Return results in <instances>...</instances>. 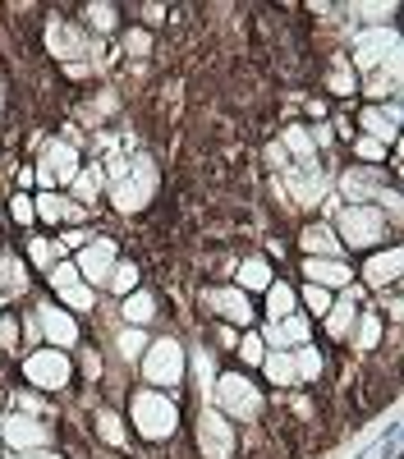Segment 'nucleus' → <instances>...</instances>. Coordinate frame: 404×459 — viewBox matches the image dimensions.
Segmentation results:
<instances>
[{
  "instance_id": "nucleus-30",
  "label": "nucleus",
  "mask_w": 404,
  "mask_h": 459,
  "mask_svg": "<svg viewBox=\"0 0 404 459\" xmlns=\"http://www.w3.org/2000/svg\"><path fill=\"white\" fill-rule=\"evenodd\" d=\"M97 437H101L106 446H124V441H129V431H124L120 414H111V409H101V414H97Z\"/></svg>"
},
{
  "instance_id": "nucleus-43",
  "label": "nucleus",
  "mask_w": 404,
  "mask_h": 459,
  "mask_svg": "<svg viewBox=\"0 0 404 459\" xmlns=\"http://www.w3.org/2000/svg\"><path fill=\"white\" fill-rule=\"evenodd\" d=\"M10 211H14V221H19V226H33V221H37V211H33V198H23V194H14Z\"/></svg>"
},
{
  "instance_id": "nucleus-31",
  "label": "nucleus",
  "mask_w": 404,
  "mask_h": 459,
  "mask_svg": "<svg viewBox=\"0 0 404 459\" xmlns=\"http://www.w3.org/2000/svg\"><path fill=\"white\" fill-rule=\"evenodd\" d=\"M294 372H299V382H317V376H321V354L313 344L294 349Z\"/></svg>"
},
{
  "instance_id": "nucleus-25",
  "label": "nucleus",
  "mask_w": 404,
  "mask_h": 459,
  "mask_svg": "<svg viewBox=\"0 0 404 459\" xmlns=\"http://www.w3.org/2000/svg\"><path fill=\"white\" fill-rule=\"evenodd\" d=\"M289 188H294V202H313L327 194V179L317 175V166H308L304 175H289Z\"/></svg>"
},
{
  "instance_id": "nucleus-10",
  "label": "nucleus",
  "mask_w": 404,
  "mask_h": 459,
  "mask_svg": "<svg viewBox=\"0 0 404 459\" xmlns=\"http://www.w3.org/2000/svg\"><path fill=\"white\" fill-rule=\"evenodd\" d=\"M0 437H5V446L10 450H46L51 446V427L42 423V418H28V414H14V418H5L0 423Z\"/></svg>"
},
{
  "instance_id": "nucleus-1",
  "label": "nucleus",
  "mask_w": 404,
  "mask_h": 459,
  "mask_svg": "<svg viewBox=\"0 0 404 459\" xmlns=\"http://www.w3.org/2000/svg\"><path fill=\"white\" fill-rule=\"evenodd\" d=\"M331 230L340 239V249H372V244H382V239H386V216H382V207H372V202H349L336 216Z\"/></svg>"
},
{
  "instance_id": "nucleus-11",
  "label": "nucleus",
  "mask_w": 404,
  "mask_h": 459,
  "mask_svg": "<svg viewBox=\"0 0 404 459\" xmlns=\"http://www.w3.org/2000/svg\"><path fill=\"white\" fill-rule=\"evenodd\" d=\"M354 60H359L363 69H376L382 60H400V33H395V28L359 33V42H354Z\"/></svg>"
},
{
  "instance_id": "nucleus-6",
  "label": "nucleus",
  "mask_w": 404,
  "mask_h": 459,
  "mask_svg": "<svg viewBox=\"0 0 404 459\" xmlns=\"http://www.w3.org/2000/svg\"><path fill=\"white\" fill-rule=\"evenodd\" d=\"M143 376L152 386H179L184 382V349H179V340H156V344H147L143 349Z\"/></svg>"
},
{
  "instance_id": "nucleus-22",
  "label": "nucleus",
  "mask_w": 404,
  "mask_h": 459,
  "mask_svg": "<svg viewBox=\"0 0 404 459\" xmlns=\"http://www.w3.org/2000/svg\"><path fill=\"white\" fill-rule=\"evenodd\" d=\"M46 42H51V51H56V56H88V42H83V33H74L69 23H51L46 28Z\"/></svg>"
},
{
  "instance_id": "nucleus-8",
  "label": "nucleus",
  "mask_w": 404,
  "mask_h": 459,
  "mask_svg": "<svg viewBox=\"0 0 404 459\" xmlns=\"http://www.w3.org/2000/svg\"><path fill=\"white\" fill-rule=\"evenodd\" d=\"M115 262H120V253H115V239H88L83 249H78V276H83L88 285H106L111 281V272H115Z\"/></svg>"
},
{
  "instance_id": "nucleus-19",
  "label": "nucleus",
  "mask_w": 404,
  "mask_h": 459,
  "mask_svg": "<svg viewBox=\"0 0 404 459\" xmlns=\"http://www.w3.org/2000/svg\"><path fill=\"white\" fill-rule=\"evenodd\" d=\"M354 321H359V304H354V294H345L340 304L327 308V336L331 340H349L354 336Z\"/></svg>"
},
{
  "instance_id": "nucleus-4",
  "label": "nucleus",
  "mask_w": 404,
  "mask_h": 459,
  "mask_svg": "<svg viewBox=\"0 0 404 459\" xmlns=\"http://www.w3.org/2000/svg\"><path fill=\"white\" fill-rule=\"evenodd\" d=\"M23 376L37 391H60L74 382V363L65 359V349H37V354L23 359Z\"/></svg>"
},
{
  "instance_id": "nucleus-5",
  "label": "nucleus",
  "mask_w": 404,
  "mask_h": 459,
  "mask_svg": "<svg viewBox=\"0 0 404 459\" xmlns=\"http://www.w3.org/2000/svg\"><path fill=\"white\" fill-rule=\"evenodd\" d=\"M152 194H156V166L147 156H139L133 166H124V175L115 184V207L120 211H143L152 202Z\"/></svg>"
},
{
  "instance_id": "nucleus-48",
  "label": "nucleus",
  "mask_w": 404,
  "mask_h": 459,
  "mask_svg": "<svg viewBox=\"0 0 404 459\" xmlns=\"http://www.w3.org/2000/svg\"><path fill=\"white\" fill-rule=\"evenodd\" d=\"M88 239H92L88 230H69V234L60 239V244H65V249H83V244H88Z\"/></svg>"
},
{
  "instance_id": "nucleus-29",
  "label": "nucleus",
  "mask_w": 404,
  "mask_h": 459,
  "mask_svg": "<svg viewBox=\"0 0 404 459\" xmlns=\"http://www.w3.org/2000/svg\"><path fill=\"white\" fill-rule=\"evenodd\" d=\"M69 184H74V194H78V202H92V198L101 194V184H106V175H101L97 166H88V170L78 166V175H74Z\"/></svg>"
},
{
  "instance_id": "nucleus-41",
  "label": "nucleus",
  "mask_w": 404,
  "mask_h": 459,
  "mask_svg": "<svg viewBox=\"0 0 404 459\" xmlns=\"http://www.w3.org/2000/svg\"><path fill=\"white\" fill-rule=\"evenodd\" d=\"M239 354H244V363H262V359H266L262 336H244V340H239Z\"/></svg>"
},
{
  "instance_id": "nucleus-33",
  "label": "nucleus",
  "mask_w": 404,
  "mask_h": 459,
  "mask_svg": "<svg viewBox=\"0 0 404 459\" xmlns=\"http://www.w3.org/2000/svg\"><path fill=\"white\" fill-rule=\"evenodd\" d=\"M354 327H359L354 344H359V349H376V336H382V317H376V313H359Z\"/></svg>"
},
{
  "instance_id": "nucleus-44",
  "label": "nucleus",
  "mask_w": 404,
  "mask_h": 459,
  "mask_svg": "<svg viewBox=\"0 0 404 459\" xmlns=\"http://www.w3.org/2000/svg\"><path fill=\"white\" fill-rule=\"evenodd\" d=\"M354 152H359L363 161H386V147L376 143V138H359V143H354Z\"/></svg>"
},
{
  "instance_id": "nucleus-26",
  "label": "nucleus",
  "mask_w": 404,
  "mask_h": 459,
  "mask_svg": "<svg viewBox=\"0 0 404 459\" xmlns=\"http://www.w3.org/2000/svg\"><path fill=\"white\" fill-rule=\"evenodd\" d=\"M266 285H272V266H266L262 257L239 262V285L234 289H266Z\"/></svg>"
},
{
  "instance_id": "nucleus-35",
  "label": "nucleus",
  "mask_w": 404,
  "mask_h": 459,
  "mask_svg": "<svg viewBox=\"0 0 404 459\" xmlns=\"http://www.w3.org/2000/svg\"><path fill=\"white\" fill-rule=\"evenodd\" d=\"M143 349H147V336H143L139 327H129V331L120 336V359H124V363H133V359H143Z\"/></svg>"
},
{
  "instance_id": "nucleus-39",
  "label": "nucleus",
  "mask_w": 404,
  "mask_h": 459,
  "mask_svg": "<svg viewBox=\"0 0 404 459\" xmlns=\"http://www.w3.org/2000/svg\"><path fill=\"white\" fill-rule=\"evenodd\" d=\"M88 23L97 33H111L115 28V5H88Z\"/></svg>"
},
{
  "instance_id": "nucleus-14",
  "label": "nucleus",
  "mask_w": 404,
  "mask_h": 459,
  "mask_svg": "<svg viewBox=\"0 0 404 459\" xmlns=\"http://www.w3.org/2000/svg\"><path fill=\"white\" fill-rule=\"evenodd\" d=\"M313 340V321L304 313H294L285 321H272V327L262 331V344L266 349H289V344H308Z\"/></svg>"
},
{
  "instance_id": "nucleus-21",
  "label": "nucleus",
  "mask_w": 404,
  "mask_h": 459,
  "mask_svg": "<svg viewBox=\"0 0 404 459\" xmlns=\"http://www.w3.org/2000/svg\"><path fill=\"white\" fill-rule=\"evenodd\" d=\"M299 244L308 249V257H340V253H345L331 226H308V230L299 234Z\"/></svg>"
},
{
  "instance_id": "nucleus-32",
  "label": "nucleus",
  "mask_w": 404,
  "mask_h": 459,
  "mask_svg": "<svg viewBox=\"0 0 404 459\" xmlns=\"http://www.w3.org/2000/svg\"><path fill=\"white\" fill-rule=\"evenodd\" d=\"M281 147H285V156L294 152V156H304L308 166H313V152H317V143H313V133H308V129H285V143H281Z\"/></svg>"
},
{
  "instance_id": "nucleus-45",
  "label": "nucleus",
  "mask_w": 404,
  "mask_h": 459,
  "mask_svg": "<svg viewBox=\"0 0 404 459\" xmlns=\"http://www.w3.org/2000/svg\"><path fill=\"white\" fill-rule=\"evenodd\" d=\"M0 349H19V327H14V317H0Z\"/></svg>"
},
{
  "instance_id": "nucleus-28",
  "label": "nucleus",
  "mask_w": 404,
  "mask_h": 459,
  "mask_svg": "<svg viewBox=\"0 0 404 459\" xmlns=\"http://www.w3.org/2000/svg\"><path fill=\"white\" fill-rule=\"evenodd\" d=\"M0 289H5V294H23V289H28V272H23V262L19 257H0Z\"/></svg>"
},
{
  "instance_id": "nucleus-24",
  "label": "nucleus",
  "mask_w": 404,
  "mask_h": 459,
  "mask_svg": "<svg viewBox=\"0 0 404 459\" xmlns=\"http://www.w3.org/2000/svg\"><path fill=\"white\" fill-rule=\"evenodd\" d=\"M262 294H266V313H272V321H285V317H294V308H299V294H294L289 285H281V281H272Z\"/></svg>"
},
{
  "instance_id": "nucleus-46",
  "label": "nucleus",
  "mask_w": 404,
  "mask_h": 459,
  "mask_svg": "<svg viewBox=\"0 0 404 459\" xmlns=\"http://www.w3.org/2000/svg\"><path fill=\"white\" fill-rule=\"evenodd\" d=\"M147 46H152V37H147L143 28H133V33L124 37V51H133V56H147Z\"/></svg>"
},
{
  "instance_id": "nucleus-34",
  "label": "nucleus",
  "mask_w": 404,
  "mask_h": 459,
  "mask_svg": "<svg viewBox=\"0 0 404 459\" xmlns=\"http://www.w3.org/2000/svg\"><path fill=\"white\" fill-rule=\"evenodd\" d=\"M106 285H111L115 294H133V289H139V266H133V262H115V272H111V281H106Z\"/></svg>"
},
{
  "instance_id": "nucleus-12",
  "label": "nucleus",
  "mask_w": 404,
  "mask_h": 459,
  "mask_svg": "<svg viewBox=\"0 0 404 459\" xmlns=\"http://www.w3.org/2000/svg\"><path fill=\"white\" fill-rule=\"evenodd\" d=\"M202 304L217 313V317H226V321H234V327H249L253 321V304H249V294L244 289H207L202 294Z\"/></svg>"
},
{
  "instance_id": "nucleus-42",
  "label": "nucleus",
  "mask_w": 404,
  "mask_h": 459,
  "mask_svg": "<svg viewBox=\"0 0 404 459\" xmlns=\"http://www.w3.org/2000/svg\"><path fill=\"white\" fill-rule=\"evenodd\" d=\"M28 253H33V262H37V266H46V272L56 266V249H51V239H33Z\"/></svg>"
},
{
  "instance_id": "nucleus-3",
  "label": "nucleus",
  "mask_w": 404,
  "mask_h": 459,
  "mask_svg": "<svg viewBox=\"0 0 404 459\" xmlns=\"http://www.w3.org/2000/svg\"><path fill=\"white\" fill-rule=\"evenodd\" d=\"M217 404H221V414L226 418H239V423H253L262 414V391L249 382V376H239V372H226L217 376Z\"/></svg>"
},
{
  "instance_id": "nucleus-9",
  "label": "nucleus",
  "mask_w": 404,
  "mask_h": 459,
  "mask_svg": "<svg viewBox=\"0 0 404 459\" xmlns=\"http://www.w3.org/2000/svg\"><path fill=\"white\" fill-rule=\"evenodd\" d=\"M198 446H202V459H230V450H234L230 418L217 409H202L198 414Z\"/></svg>"
},
{
  "instance_id": "nucleus-36",
  "label": "nucleus",
  "mask_w": 404,
  "mask_h": 459,
  "mask_svg": "<svg viewBox=\"0 0 404 459\" xmlns=\"http://www.w3.org/2000/svg\"><path fill=\"white\" fill-rule=\"evenodd\" d=\"M46 281L56 285V289H69V285H78L83 276H78V266H74V262H56V266L46 272Z\"/></svg>"
},
{
  "instance_id": "nucleus-27",
  "label": "nucleus",
  "mask_w": 404,
  "mask_h": 459,
  "mask_svg": "<svg viewBox=\"0 0 404 459\" xmlns=\"http://www.w3.org/2000/svg\"><path fill=\"white\" fill-rule=\"evenodd\" d=\"M152 317H156V299H152V294H143V289L124 294V321L143 327V321H152Z\"/></svg>"
},
{
  "instance_id": "nucleus-37",
  "label": "nucleus",
  "mask_w": 404,
  "mask_h": 459,
  "mask_svg": "<svg viewBox=\"0 0 404 459\" xmlns=\"http://www.w3.org/2000/svg\"><path fill=\"white\" fill-rule=\"evenodd\" d=\"M304 304H308V313H313V317H327V308H331V289L308 285V289H304Z\"/></svg>"
},
{
  "instance_id": "nucleus-23",
  "label": "nucleus",
  "mask_w": 404,
  "mask_h": 459,
  "mask_svg": "<svg viewBox=\"0 0 404 459\" xmlns=\"http://www.w3.org/2000/svg\"><path fill=\"white\" fill-rule=\"evenodd\" d=\"M262 372L272 376L276 386H299V372H294V354H289V349H272V354L262 359Z\"/></svg>"
},
{
  "instance_id": "nucleus-20",
  "label": "nucleus",
  "mask_w": 404,
  "mask_h": 459,
  "mask_svg": "<svg viewBox=\"0 0 404 459\" xmlns=\"http://www.w3.org/2000/svg\"><path fill=\"white\" fill-rule=\"evenodd\" d=\"M33 211H37V221H51V226H60V221H78V207L69 202V198H60V194H37L33 198Z\"/></svg>"
},
{
  "instance_id": "nucleus-18",
  "label": "nucleus",
  "mask_w": 404,
  "mask_h": 459,
  "mask_svg": "<svg viewBox=\"0 0 404 459\" xmlns=\"http://www.w3.org/2000/svg\"><path fill=\"white\" fill-rule=\"evenodd\" d=\"M400 266H404V253H400V249H386V253H376V257L363 266V276H368L372 289H386V285L400 281Z\"/></svg>"
},
{
  "instance_id": "nucleus-50",
  "label": "nucleus",
  "mask_w": 404,
  "mask_h": 459,
  "mask_svg": "<svg viewBox=\"0 0 404 459\" xmlns=\"http://www.w3.org/2000/svg\"><path fill=\"white\" fill-rule=\"evenodd\" d=\"M23 459H56L51 450H23Z\"/></svg>"
},
{
  "instance_id": "nucleus-15",
  "label": "nucleus",
  "mask_w": 404,
  "mask_h": 459,
  "mask_svg": "<svg viewBox=\"0 0 404 459\" xmlns=\"http://www.w3.org/2000/svg\"><path fill=\"white\" fill-rule=\"evenodd\" d=\"M340 188L349 194V202H372V198H382L386 179L376 175L372 166H349V170L340 175Z\"/></svg>"
},
{
  "instance_id": "nucleus-47",
  "label": "nucleus",
  "mask_w": 404,
  "mask_h": 459,
  "mask_svg": "<svg viewBox=\"0 0 404 459\" xmlns=\"http://www.w3.org/2000/svg\"><path fill=\"white\" fill-rule=\"evenodd\" d=\"M376 202H386V216L400 221V194H395V188H382V198H376Z\"/></svg>"
},
{
  "instance_id": "nucleus-16",
  "label": "nucleus",
  "mask_w": 404,
  "mask_h": 459,
  "mask_svg": "<svg viewBox=\"0 0 404 459\" xmlns=\"http://www.w3.org/2000/svg\"><path fill=\"white\" fill-rule=\"evenodd\" d=\"M359 124L368 129V138H376L382 147H386V143H395V129H400V101H391L386 111H382V106H368Z\"/></svg>"
},
{
  "instance_id": "nucleus-17",
  "label": "nucleus",
  "mask_w": 404,
  "mask_h": 459,
  "mask_svg": "<svg viewBox=\"0 0 404 459\" xmlns=\"http://www.w3.org/2000/svg\"><path fill=\"white\" fill-rule=\"evenodd\" d=\"M304 276H308V285L336 289V285H349V266L340 257H308L304 262Z\"/></svg>"
},
{
  "instance_id": "nucleus-13",
  "label": "nucleus",
  "mask_w": 404,
  "mask_h": 459,
  "mask_svg": "<svg viewBox=\"0 0 404 459\" xmlns=\"http://www.w3.org/2000/svg\"><path fill=\"white\" fill-rule=\"evenodd\" d=\"M37 327H42V336L51 340V349L78 344V321H74L65 308H56V304H42V308H37Z\"/></svg>"
},
{
  "instance_id": "nucleus-40",
  "label": "nucleus",
  "mask_w": 404,
  "mask_h": 459,
  "mask_svg": "<svg viewBox=\"0 0 404 459\" xmlns=\"http://www.w3.org/2000/svg\"><path fill=\"white\" fill-rule=\"evenodd\" d=\"M331 92L336 97H349V92H359V78H354V69H331Z\"/></svg>"
},
{
  "instance_id": "nucleus-38",
  "label": "nucleus",
  "mask_w": 404,
  "mask_h": 459,
  "mask_svg": "<svg viewBox=\"0 0 404 459\" xmlns=\"http://www.w3.org/2000/svg\"><path fill=\"white\" fill-rule=\"evenodd\" d=\"M60 299H65L69 308H78V313H83V308H92V285H83V281H78V285L60 289Z\"/></svg>"
},
{
  "instance_id": "nucleus-7",
  "label": "nucleus",
  "mask_w": 404,
  "mask_h": 459,
  "mask_svg": "<svg viewBox=\"0 0 404 459\" xmlns=\"http://www.w3.org/2000/svg\"><path fill=\"white\" fill-rule=\"evenodd\" d=\"M51 194H56V184H69L74 175H78V152H74V143H65V138H56V143H46L42 147V161H37V170H33Z\"/></svg>"
},
{
  "instance_id": "nucleus-49",
  "label": "nucleus",
  "mask_w": 404,
  "mask_h": 459,
  "mask_svg": "<svg viewBox=\"0 0 404 459\" xmlns=\"http://www.w3.org/2000/svg\"><path fill=\"white\" fill-rule=\"evenodd\" d=\"M266 156H272V166H276V170H289V156H285V147H272Z\"/></svg>"
},
{
  "instance_id": "nucleus-2",
  "label": "nucleus",
  "mask_w": 404,
  "mask_h": 459,
  "mask_svg": "<svg viewBox=\"0 0 404 459\" xmlns=\"http://www.w3.org/2000/svg\"><path fill=\"white\" fill-rule=\"evenodd\" d=\"M129 418L147 441H166L179 423V409H175V400H166V391H139L129 404Z\"/></svg>"
}]
</instances>
